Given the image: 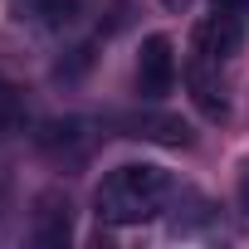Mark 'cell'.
Here are the masks:
<instances>
[{"label":"cell","mask_w":249,"mask_h":249,"mask_svg":"<svg viewBox=\"0 0 249 249\" xmlns=\"http://www.w3.org/2000/svg\"><path fill=\"white\" fill-rule=\"evenodd\" d=\"M30 234H35V244H44V249H64V244L73 239V205H69L64 191H44V196L35 200Z\"/></svg>","instance_id":"cell-4"},{"label":"cell","mask_w":249,"mask_h":249,"mask_svg":"<svg viewBox=\"0 0 249 249\" xmlns=\"http://www.w3.org/2000/svg\"><path fill=\"white\" fill-rule=\"evenodd\" d=\"M0 210H5V191H0Z\"/></svg>","instance_id":"cell-13"},{"label":"cell","mask_w":249,"mask_h":249,"mask_svg":"<svg viewBox=\"0 0 249 249\" xmlns=\"http://www.w3.org/2000/svg\"><path fill=\"white\" fill-rule=\"evenodd\" d=\"M20 10L39 25V30H73L83 15V0H20Z\"/></svg>","instance_id":"cell-8"},{"label":"cell","mask_w":249,"mask_h":249,"mask_svg":"<svg viewBox=\"0 0 249 249\" xmlns=\"http://www.w3.org/2000/svg\"><path fill=\"white\" fill-rule=\"evenodd\" d=\"M176 83V44L166 35H152L142 39V54H137V93L147 103H161Z\"/></svg>","instance_id":"cell-3"},{"label":"cell","mask_w":249,"mask_h":249,"mask_svg":"<svg viewBox=\"0 0 249 249\" xmlns=\"http://www.w3.org/2000/svg\"><path fill=\"white\" fill-rule=\"evenodd\" d=\"M122 137H142V142H161V147H186L191 142V127L171 112H127L117 117Z\"/></svg>","instance_id":"cell-6"},{"label":"cell","mask_w":249,"mask_h":249,"mask_svg":"<svg viewBox=\"0 0 249 249\" xmlns=\"http://www.w3.org/2000/svg\"><path fill=\"white\" fill-rule=\"evenodd\" d=\"M161 5H166V10H186V5H191V0H161Z\"/></svg>","instance_id":"cell-12"},{"label":"cell","mask_w":249,"mask_h":249,"mask_svg":"<svg viewBox=\"0 0 249 249\" xmlns=\"http://www.w3.org/2000/svg\"><path fill=\"white\" fill-rule=\"evenodd\" d=\"M215 10H230V15H244L249 20V0H215Z\"/></svg>","instance_id":"cell-10"},{"label":"cell","mask_w":249,"mask_h":249,"mask_svg":"<svg viewBox=\"0 0 249 249\" xmlns=\"http://www.w3.org/2000/svg\"><path fill=\"white\" fill-rule=\"evenodd\" d=\"M0 127H25V93L0 83Z\"/></svg>","instance_id":"cell-9"},{"label":"cell","mask_w":249,"mask_h":249,"mask_svg":"<svg viewBox=\"0 0 249 249\" xmlns=\"http://www.w3.org/2000/svg\"><path fill=\"white\" fill-rule=\"evenodd\" d=\"M176 181L171 171L161 166H147V161H127V166H117L103 176L93 205L107 225H142V220H157L171 200H176Z\"/></svg>","instance_id":"cell-1"},{"label":"cell","mask_w":249,"mask_h":249,"mask_svg":"<svg viewBox=\"0 0 249 249\" xmlns=\"http://www.w3.org/2000/svg\"><path fill=\"white\" fill-rule=\"evenodd\" d=\"M244 15H230V10H215V15H205L200 25H196V54H205V59H215V64H225V59H234L239 54V44H244Z\"/></svg>","instance_id":"cell-5"},{"label":"cell","mask_w":249,"mask_h":249,"mask_svg":"<svg viewBox=\"0 0 249 249\" xmlns=\"http://www.w3.org/2000/svg\"><path fill=\"white\" fill-rule=\"evenodd\" d=\"M186 88H191V98H196V107L205 112V117H225L230 112V103H225V88H220V64L215 59H205V54H196L191 64H186Z\"/></svg>","instance_id":"cell-7"},{"label":"cell","mask_w":249,"mask_h":249,"mask_svg":"<svg viewBox=\"0 0 249 249\" xmlns=\"http://www.w3.org/2000/svg\"><path fill=\"white\" fill-rule=\"evenodd\" d=\"M35 142H39V152H44L49 161H59V166H83V161L93 157V147H98V127H93L88 117H49V122H39Z\"/></svg>","instance_id":"cell-2"},{"label":"cell","mask_w":249,"mask_h":249,"mask_svg":"<svg viewBox=\"0 0 249 249\" xmlns=\"http://www.w3.org/2000/svg\"><path fill=\"white\" fill-rule=\"evenodd\" d=\"M239 210L249 215V166H244V176H239Z\"/></svg>","instance_id":"cell-11"}]
</instances>
